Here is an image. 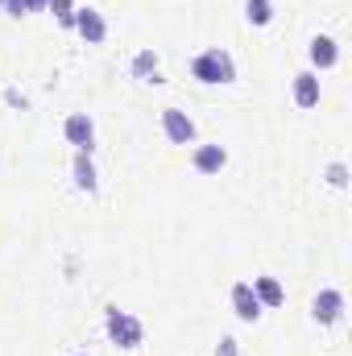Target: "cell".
I'll return each instance as SVG.
<instances>
[{"label":"cell","instance_id":"cell-1","mask_svg":"<svg viewBox=\"0 0 352 356\" xmlns=\"http://www.w3.org/2000/svg\"><path fill=\"white\" fill-rule=\"evenodd\" d=\"M191 75L199 79V83H232L237 79V63H232V54L228 50H203L195 63H191Z\"/></svg>","mask_w":352,"mask_h":356},{"label":"cell","instance_id":"cell-2","mask_svg":"<svg viewBox=\"0 0 352 356\" xmlns=\"http://www.w3.org/2000/svg\"><path fill=\"white\" fill-rule=\"evenodd\" d=\"M141 336H145V327H141L137 315H129V311H120V307H108V340H112V344L137 348Z\"/></svg>","mask_w":352,"mask_h":356},{"label":"cell","instance_id":"cell-3","mask_svg":"<svg viewBox=\"0 0 352 356\" xmlns=\"http://www.w3.org/2000/svg\"><path fill=\"white\" fill-rule=\"evenodd\" d=\"M63 133H67V141H71L75 149L91 154V145H95V124H91L88 112H71V116H67V124H63Z\"/></svg>","mask_w":352,"mask_h":356},{"label":"cell","instance_id":"cell-4","mask_svg":"<svg viewBox=\"0 0 352 356\" xmlns=\"http://www.w3.org/2000/svg\"><path fill=\"white\" fill-rule=\"evenodd\" d=\"M162 129H166V137H170L175 145H191V141H195V120H191L182 108H166V112H162Z\"/></svg>","mask_w":352,"mask_h":356},{"label":"cell","instance_id":"cell-5","mask_svg":"<svg viewBox=\"0 0 352 356\" xmlns=\"http://www.w3.org/2000/svg\"><path fill=\"white\" fill-rule=\"evenodd\" d=\"M311 315H315V323H336L344 315V294L340 290H319L315 302H311Z\"/></svg>","mask_w":352,"mask_h":356},{"label":"cell","instance_id":"cell-6","mask_svg":"<svg viewBox=\"0 0 352 356\" xmlns=\"http://www.w3.org/2000/svg\"><path fill=\"white\" fill-rule=\"evenodd\" d=\"M232 311H237V319H245V323L262 319V302H257V294H253L249 282H237V286H232Z\"/></svg>","mask_w":352,"mask_h":356},{"label":"cell","instance_id":"cell-7","mask_svg":"<svg viewBox=\"0 0 352 356\" xmlns=\"http://www.w3.org/2000/svg\"><path fill=\"white\" fill-rule=\"evenodd\" d=\"M311 67H319V71H328V67H336L340 63V46H336V38H311Z\"/></svg>","mask_w":352,"mask_h":356},{"label":"cell","instance_id":"cell-8","mask_svg":"<svg viewBox=\"0 0 352 356\" xmlns=\"http://www.w3.org/2000/svg\"><path fill=\"white\" fill-rule=\"evenodd\" d=\"M75 29H79L88 42H104V38H108V25H104V17H99L95 8H75Z\"/></svg>","mask_w":352,"mask_h":356},{"label":"cell","instance_id":"cell-9","mask_svg":"<svg viewBox=\"0 0 352 356\" xmlns=\"http://www.w3.org/2000/svg\"><path fill=\"white\" fill-rule=\"evenodd\" d=\"M294 104H298V108H315V104H319V75H315V71L294 75Z\"/></svg>","mask_w":352,"mask_h":356},{"label":"cell","instance_id":"cell-10","mask_svg":"<svg viewBox=\"0 0 352 356\" xmlns=\"http://www.w3.org/2000/svg\"><path fill=\"white\" fill-rule=\"evenodd\" d=\"M224 162H228L224 145H199L195 149V170L199 175H216V170H224Z\"/></svg>","mask_w":352,"mask_h":356},{"label":"cell","instance_id":"cell-11","mask_svg":"<svg viewBox=\"0 0 352 356\" xmlns=\"http://www.w3.org/2000/svg\"><path fill=\"white\" fill-rule=\"evenodd\" d=\"M253 294H257V302L262 307H282L286 302V290L278 286V277H253Z\"/></svg>","mask_w":352,"mask_h":356},{"label":"cell","instance_id":"cell-12","mask_svg":"<svg viewBox=\"0 0 352 356\" xmlns=\"http://www.w3.org/2000/svg\"><path fill=\"white\" fill-rule=\"evenodd\" d=\"M133 75L145 79V83H162V75H158V54H154V50H141V54L133 58Z\"/></svg>","mask_w":352,"mask_h":356},{"label":"cell","instance_id":"cell-13","mask_svg":"<svg viewBox=\"0 0 352 356\" xmlns=\"http://www.w3.org/2000/svg\"><path fill=\"white\" fill-rule=\"evenodd\" d=\"M75 186L79 191H95V166H91V154H75Z\"/></svg>","mask_w":352,"mask_h":356},{"label":"cell","instance_id":"cell-14","mask_svg":"<svg viewBox=\"0 0 352 356\" xmlns=\"http://www.w3.org/2000/svg\"><path fill=\"white\" fill-rule=\"evenodd\" d=\"M245 17H249V25H269L273 21V0H245Z\"/></svg>","mask_w":352,"mask_h":356},{"label":"cell","instance_id":"cell-15","mask_svg":"<svg viewBox=\"0 0 352 356\" xmlns=\"http://www.w3.org/2000/svg\"><path fill=\"white\" fill-rule=\"evenodd\" d=\"M46 8H50V13H54L63 25H75V0H50Z\"/></svg>","mask_w":352,"mask_h":356},{"label":"cell","instance_id":"cell-16","mask_svg":"<svg viewBox=\"0 0 352 356\" xmlns=\"http://www.w3.org/2000/svg\"><path fill=\"white\" fill-rule=\"evenodd\" d=\"M328 178H332V186H349V166H344V162H336V166L328 170Z\"/></svg>","mask_w":352,"mask_h":356},{"label":"cell","instance_id":"cell-17","mask_svg":"<svg viewBox=\"0 0 352 356\" xmlns=\"http://www.w3.org/2000/svg\"><path fill=\"white\" fill-rule=\"evenodd\" d=\"M0 13H8V17H21V13H25V0H0Z\"/></svg>","mask_w":352,"mask_h":356},{"label":"cell","instance_id":"cell-18","mask_svg":"<svg viewBox=\"0 0 352 356\" xmlns=\"http://www.w3.org/2000/svg\"><path fill=\"white\" fill-rule=\"evenodd\" d=\"M216 356H241V353H237V340H232V336H224V340H220V348H216Z\"/></svg>","mask_w":352,"mask_h":356},{"label":"cell","instance_id":"cell-19","mask_svg":"<svg viewBox=\"0 0 352 356\" xmlns=\"http://www.w3.org/2000/svg\"><path fill=\"white\" fill-rule=\"evenodd\" d=\"M50 0H25V13H38V8H46Z\"/></svg>","mask_w":352,"mask_h":356},{"label":"cell","instance_id":"cell-20","mask_svg":"<svg viewBox=\"0 0 352 356\" xmlns=\"http://www.w3.org/2000/svg\"><path fill=\"white\" fill-rule=\"evenodd\" d=\"M79 356H88V353H79Z\"/></svg>","mask_w":352,"mask_h":356}]
</instances>
